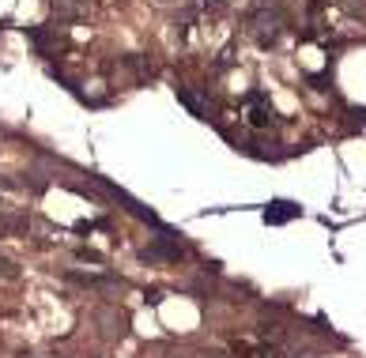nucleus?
<instances>
[{
    "instance_id": "nucleus-1",
    "label": "nucleus",
    "mask_w": 366,
    "mask_h": 358,
    "mask_svg": "<svg viewBox=\"0 0 366 358\" xmlns=\"http://www.w3.org/2000/svg\"><path fill=\"white\" fill-rule=\"evenodd\" d=\"M94 185H99L102 193L110 196V200H117V204H121V208L129 211V215H136L140 222H148V227H155V230H166V227H163V219H159L155 211H151V208H144V204H140L136 196H129L121 185H114V181H110V178H99V173H94Z\"/></svg>"
},
{
    "instance_id": "nucleus-2",
    "label": "nucleus",
    "mask_w": 366,
    "mask_h": 358,
    "mask_svg": "<svg viewBox=\"0 0 366 358\" xmlns=\"http://www.w3.org/2000/svg\"><path fill=\"white\" fill-rule=\"evenodd\" d=\"M181 257H185V242H181L174 230H163V238H155L148 249H140V260H144V264H174V260H181Z\"/></svg>"
},
{
    "instance_id": "nucleus-3",
    "label": "nucleus",
    "mask_w": 366,
    "mask_h": 358,
    "mask_svg": "<svg viewBox=\"0 0 366 358\" xmlns=\"http://www.w3.org/2000/svg\"><path fill=\"white\" fill-rule=\"evenodd\" d=\"M280 30H283V15L272 12V8H261L253 15V34H257V45L261 50H272L280 42Z\"/></svg>"
},
{
    "instance_id": "nucleus-4",
    "label": "nucleus",
    "mask_w": 366,
    "mask_h": 358,
    "mask_svg": "<svg viewBox=\"0 0 366 358\" xmlns=\"http://www.w3.org/2000/svg\"><path fill=\"white\" fill-rule=\"evenodd\" d=\"M245 106L253 109V114H250V125H253V129H272L276 109H272V98H268L265 91H250V94H245Z\"/></svg>"
},
{
    "instance_id": "nucleus-5",
    "label": "nucleus",
    "mask_w": 366,
    "mask_h": 358,
    "mask_svg": "<svg viewBox=\"0 0 366 358\" xmlns=\"http://www.w3.org/2000/svg\"><path fill=\"white\" fill-rule=\"evenodd\" d=\"M265 222L268 227H283V222H294L302 215V204H294V200H272V204H265Z\"/></svg>"
},
{
    "instance_id": "nucleus-6",
    "label": "nucleus",
    "mask_w": 366,
    "mask_h": 358,
    "mask_svg": "<svg viewBox=\"0 0 366 358\" xmlns=\"http://www.w3.org/2000/svg\"><path fill=\"white\" fill-rule=\"evenodd\" d=\"M23 34L34 42V50L42 53V57H50L53 45H57V34H53V30H45V27H23Z\"/></svg>"
},
{
    "instance_id": "nucleus-7",
    "label": "nucleus",
    "mask_w": 366,
    "mask_h": 358,
    "mask_svg": "<svg viewBox=\"0 0 366 358\" xmlns=\"http://www.w3.org/2000/svg\"><path fill=\"white\" fill-rule=\"evenodd\" d=\"M178 98H181V106H189V109H193V117H204V102L196 98V94H189L185 87H178Z\"/></svg>"
},
{
    "instance_id": "nucleus-8",
    "label": "nucleus",
    "mask_w": 366,
    "mask_h": 358,
    "mask_svg": "<svg viewBox=\"0 0 366 358\" xmlns=\"http://www.w3.org/2000/svg\"><path fill=\"white\" fill-rule=\"evenodd\" d=\"M0 280H15V264L8 257H0Z\"/></svg>"
},
{
    "instance_id": "nucleus-9",
    "label": "nucleus",
    "mask_w": 366,
    "mask_h": 358,
    "mask_svg": "<svg viewBox=\"0 0 366 358\" xmlns=\"http://www.w3.org/2000/svg\"><path fill=\"white\" fill-rule=\"evenodd\" d=\"M76 257H79V260H91V264H102V257H99L94 249H79Z\"/></svg>"
},
{
    "instance_id": "nucleus-10",
    "label": "nucleus",
    "mask_w": 366,
    "mask_h": 358,
    "mask_svg": "<svg viewBox=\"0 0 366 358\" xmlns=\"http://www.w3.org/2000/svg\"><path fill=\"white\" fill-rule=\"evenodd\" d=\"M196 8H219V0H196Z\"/></svg>"
},
{
    "instance_id": "nucleus-11",
    "label": "nucleus",
    "mask_w": 366,
    "mask_h": 358,
    "mask_svg": "<svg viewBox=\"0 0 366 358\" xmlns=\"http://www.w3.org/2000/svg\"><path fill=\"white\" fill-rule=\"evenodd\" d=\"M352 117L355 121H366V109H352Z\"/></svg>"
}]
</instances>
